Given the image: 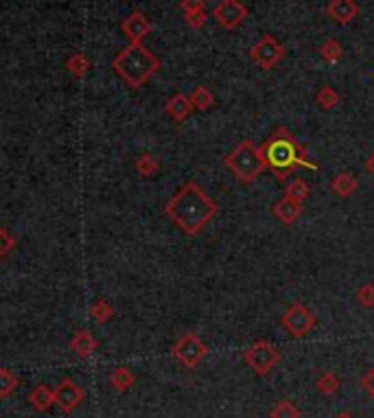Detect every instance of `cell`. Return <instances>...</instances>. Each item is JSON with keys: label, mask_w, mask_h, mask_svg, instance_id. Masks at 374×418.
Wrapping results in <instances>:
<instances>
[{"label": "cell", "mask_w": 374, "mask_h": 418, "mask_svg": "<svg viewBox=\"0 0 374 418\" xmlns=\"http://www.w3.org/2000/svg\"><path fill=\"white\" fill-rule=\"evenodd\" d=\"M217 210V202L195 180H188L165 206V215L188 237L200 234L215 220Z\"/></svg>", "instance_id": "obj_1"}, {"label": "cell", "mask_w": 374, "mask_h": 418, "mask_svg": "<svg viewBox=\"0 0 374 418\" xmlns=\"http://www.w3.org/2000/svg\"><path fill=\"white\" fill-rule=\"evenodd\" d=\"M263 156L267 162V169H272L278 180H284L298 167L319 171L317 162L309 158L305 144H300L287 127H278V130L263 142Z\"/></svg>", "instance_id": "obj_2"}, {"label": "cell", "mask_w": 374, "mask_h": 418, "mask_svg": "<svg viewBox=\"0 0 374 418\" xmlns=\"http://www.w3.org/2000/svg\"><path fill=\"white\" fill-rule=\"evenodd\" d=\"M112 68L125 83H130L132 88H140L158 72L160 58H155L145 44L130 42V46H125L112 60Z\"/></svg>", "instance_id": "obj_3"}, {"label": "cell", "mask_w": 374, "mask_h": 418, "mask_svg": "<svg viewBox=\"0 0 374 418\" xmlns=\"http://www.w3.org/2000/svg\"><path fill=\"white\" fill-rule=\"evenodd\" d=\"M223 165L239 182H243V184H252V182H256L258 175L267 169L263 147H258V144L249 138L241 140L237 147L226 156Z\"/></svg>", "instance_id": "obj_4"}, {"label": "cell", "mask_w": 374, "mask_h": 418, "mask_svg": "<svg viewBox=\"0 0 374 418\" xmlns=\"http://www.w3.org/2000/svg\"><path fill=\"white\" fill-rule=\"evenodd\" d=\"M243 359L256 375L263 377V375H270L280 363V351L276 344L267 342V339H258L245 351Z\"/></svg>", "instance_id": "obj_5"}, {"label": "cell", "mask_w": 374, "mask_h": 418, "mask_svg": "<svg viewBox=\"0 0 374 418\" xmlns=\"http://www.w3.org/2000/svg\"><path fill=\"white\" fill-rule=\"evenodd\" d=\"M280 324L287 329L293 337H305L309 335L315 326H317V318L311 309L305 302H293L287 311L282 314Z\"/></svg>", "instance_id": "obj_6"}, {"label": "cell", "mask_w": 374, "mask_h": 418, "mask_svg": "<svg viewBox=\"0 0 374 418\" xmlns=\"http://www.w3.org/2000/svg\"><path fill=\"white\" fill-rule=\"evenodd\" d=\"M206 353H208V346L195 333H184L171 349V355L188 370L198 368L200 361L206 357Z\"/></svg>", "instance_id": "obj_7"}, {"label": "cell", "mask_w": 374, "mask_h": 418, "mask_svg": "<svg viewBox=\"0 0 374 418\" xmlns=\"http://www.w3.org/2000/svg\"><path fill=\"white\" fill-rule=\"evenodd\" d=\"M249 58H252V62L263 68V70H272L282 58H284V46L280 42H276L274 35H263V38L249 48Z\"/></svg>", "instance_id": "obj_8"}, {"label": "cell", "mask_w": 374, "mask_h": 418, "mask_svg": "<svg viewBox=\"0 0 374 418\" xmlns=\"http://www.w3.org/2000/svg\"><path fill=\"white\" fill-rule=\"evenodd\" d=\"M247 7L241 0H221L212 9V18L223 27V29H237L245 18H247Z\"/></svg>", "instance_id": "obj_9"}, {"label": "cell", "mask_w": 374, "mask_h": 418, "mask_svg": "<svg viewBox=\"0 0 374 418\" xmlns=\"http://www.w3.org/2000/svg\"><path fill=\"white\" fill-rule=\"evenodd\" d=\"M85 398V392L75 384L73 379H62L55 386V405L62 414H70L79 407V403Z\"/></svg>", "instance_id": "obj_10"}, {"label": "cell", "mask_w": 374, "mask_h": 418, "mask_svg": "<svg viewBox=\"0 0 374 418\" xmlns=\"http://www.w3.org/2000/svg\"><path fill=\"white\" fill-rule=\"evenodd\" d=\"M123 33L127 35V40L132 44H142V40L147 38V35L153 31V25L149 22V18L140 11H132L125 20L120 22Z\"/></svg>", "instance_id": "obj_11"}, {"label": "cell", "mask_w": 374, "mask_h": 418, "mask_svg": "<svg viewBox=\"0 0 374 418\" xmlns=\"http://www.w3.org/2000/svg\"><path fill=\"white\" fill-rule=\"evenodd\" d=\"M326 15L337 25H348L359 15V5L357 0H331Z\"/></svg>", "instance_id": "obj_12"}, {"label": "cell", "mask_w": 374, "mask_h": 418, "mask_svg": "<svg viewBox=\"0 0 374 418\" xmlns=\"http://www.w3.org/2000/svg\"><path fill=\"white\" fill-rule=\"evenodd\" d=\"M193 107H195V105H193L191 97H186V95H182V93H175V95L167 101L165 110H167L169 119H173L175 123H182V121H186V119L191 116Z\"/></svg>", "instance_id": "obj_13"}, {"label": "cell", "mask_w": 374, "mask_h": 418, "mask_svg": "<svg viewBox=\"0 0 374 418\" xmlns=\"http://www.w3.org/2000/svg\"><path fill=\"white\" fill-rule=\"evenodd\" d=\"M272 213H274V217L278 222H282V224H293L298 217H300V213H302V204L300 202H296V199H291V197H287L284 195L282 199H278V202L274 204V208H272Z\"/></svg>", "instance_id": "obj_14"}, {"label": "cell", "mask_w": 374, "mask_h": 418, "mask_svg": "<svg viewBox=\"0 0 374 418\" xmlns=\"http://www.w3.org/2000/svg\"><path fill=\"white\" fill-rule=\"evenodd\" d=\"M328 187L335 195H340V197H350L357 193L359 189V180L354 177L352 173L348 171H342V173H337L331 182H328Z\"/></svg>", "instance_id": "obj_15"}, {"label": "cell", "mask_w": 374, "mask_h": 418, "mask_svg": "<svg viewBox=\"0 0 374 418\" xmlns=\"http://www.w3.org/2000/svg\"><path fill=\"white\" fill-rule=\"evenodd\" d=\"M70 349H73L79 357H90L99 349V342L90 331L81 329L73 335V339H70Z\"/></svg>", "instance_id": "obj_16"}, {"label": "cell", "mask_w": 374, "mask_h": 418, "mask_svg": "<svg viewBox=\"0 0 374 418\" xmlns=\"http://www.w3.org/2000/svg\"><path fill=\"white\" fill-rule=\"evenodd\" d=\"M29 401L38 412H44L50 405H55V390H50L46 384H40L29 392Z\"/></svg>", "instance_id": "obj_17"}, {"label": "cell", "mask_w": 374, "mask_h": 418, "mask_svg": "<svg viewBox=\"0 0 374 418\" xmlns=\"http://www.w3.org/2000/svg\"><path fill=\"white\" fill-rule=\"evenodd\" d=\"M66 68L73 77L81 79L88 75V70H90V58L83 55V53H75V55H70L66 62Z\"/></svg>", "instance_id": "obj_18"}, {"label": "cell", "mask_w": 374, "mask_h": 418, "mask_svg": "<svg viewBox=\"0 0 374 418\" xmlns=\"http://www.w3.org/2000/svg\"><path fill=\"white\" fill-rule=\"evenodd\" d=\"M110 384L116 392H125V390H130L134 386V372L130 368H114L112 375H110Z\"/></svg>", "instance_id": "obj_19"}, {"label": "cell", "mask_w": 374, "mask_h": 418, "mask_svg": "<svg viewBox=\"0 0 374 418\" xmlns=\"http://www.w3.org/2000/svg\"><path fill=\"white\" fill-rule=\"evenodd\" d=\"M315 101H317L319 107H322V110H333V107L340 105V93H337L333 86H322L317 90Z\"/></svg>", "instance_id": "obj_20"}, {"label": "cell", "mask_w": 374, "mask_h": 418, "mask_svg": "<svg viewBox=\"0 0 374 418\" xmlns=\"http://www.w3.org/2000/svg\"><path fill=\"white\" fill-rule=\"evenodd\" d=\"M319 55H322L328 64H335L344 58V46L340 44V40L328 38L322 42V46H319Z\"/></svg>", "instance_id": "obj_21"}, {"label": "cell", "mask_w": 374, "mask_h": 418, "mask_svg": "<svg viewBox=\"0 0 374 418\" xmlns=\"http://www.w3.org/2000/svg\"><path fill=\"white\" fill-rule=\"evenodd\" d=\"M284 195L287 197H291V199H296V202H305V199L311 195V189H309V184L302 177H293L287 187H284Z\"/></svg>", "instance_id": "obj_22"}, {"label": "cell", "mask_w": 374, "mask_h": 418, "mask_svg": "<svg viewBox=\"0 0 374 418\" xmlns=\"http://www.w3.org/2000/svg\"><path fill=\"white\" fill-rule=\"evenodd\" d=\"M134 169L142 175V177H153L160 169L158 160L151 156V154H140L136 160H134Z\"/></svg>", "instance_id": "obj_23"}, {"label": "cell", "mask_w": 374, "mask_h": 418, "mask_svg": "<svg viewBox=\"0 0 374 418\" xmlns=\"http://www.w3.org/2000/svg\"><path fill=\"white\" fill-rule=\"evenodd\" d=\"M191 101L195 105V110L206 112V110H210V107H212V103H215V97H212V93H210L206 86H198V88L193 90Z\"/></svg>", "instance_id": "obj_24"}, {"label": "cell", "mask_w": 374, "mask_h": 418, "mask_svg": "<svg viewBox=\"0 0 374 418\" xmlns=\"http://www.w3.org/2000/svg\"><path fill=\"white\" fill-rule=\"evenodd\" d=\"M90 314H92V318H95L99 324H105V322L112 320L114 309H112V304H110L108 300H105V298H97V300L92 302V306H90Z\"/></svg>", "instance_id": "obj_25"}, {"label": "cell", "mask_w": 374, "mask_h": 418, "mask_svg": "<svg viewBox=\"0 0 374 418\" xmlns=\"http://www.w3.org/2000/svg\"><path fill=\"white\" fill-rule=\"evenodd\" d=\"M270 418H300V410L293 401H289V398H282V401H278L272 407Z\"/></svg>", "instance_id": "obj_26"}, {"label": "cell", "mask_w": 374, "mask_h": 418, "mask_svg": "<svg viewBox=\"0 0 374 418\" xmlns=\"http://www.w3.org/2000/svg\"><path fill=\"white\" fill-rule=\"evenodd\" d=\"M317 390L322 392V394H335L337 390H340V386H342V381H340V377H337L335 372H322L317 377Z\"/></svg>", "instance_id": "obj_27"}, {"label": "cell", "mask_w": 374, "mask_h": 418, "mask_svg": "<svg viewBox=\"0 0 374 418\" xmlns=\"http://www.w3.org/2000/svg\"><path fill=\"white\" fill-rule=\"evenodd\" d=\"M18 384H20V379H18L9 368L0 370V396L7 398V396L18 388Z\"/></svg>", "instance_id": "obj_28"}, {"label": "cell", "mask_w": 374, "mask_h": 418, "mask_svg": "<svg viewBox=\"0 0 374 418\" xmlns=\"http://www.w3.org/2000/svg\"><path fill=\"white\" fill-rule=\"evenodd\" d=\"M354 298H357V302L366 309H372L374 306V285H361L357 292H354Z\"/></svg>", "instance_id": "obj_29"}, {"label": "cell", "mask_w": 374, "mask_h": 418, "mask_svg": "<svg viewBox=\"0 0 374 418\" xmlns=\"http://www.w3.org/2000/svg\"><path fill=\"white\" fill-rule=\"evenodd\" d=\"M0 239H3V248H0V257H7V254L18 245V239L9 232V228H0Z\"/></svg>", "instance_id": "obj_30"}, {"label": "cell", "mask_w": 374, "mask_h": 418, "mask_svg": "<svg viewBox=\"0 0 374 418\" xmlns=\"http://www.w3.org/2000/svg\"><path fill=\"white\" fill-rule=\"evenodd\" d=\"M184 18H186V25H188V27H193V29H202V27L206 25V20H208V13H206V9H202V11L184 13Z\"/></svg>", "instance_id": "obj_31"}, {"label": "cell", "mask_w": 374, "mask_h": 418, "mask_svg": "<svg viewBox=\"0 0 374 418\" xmlns=\"http://www.w3.org/2000/svg\"><path fill=\"white\" fill-rule=\"evenodd\" d=\"M180 7L184 13L202 11V9H206V0H180Z\"/></svg>", "instance_id": "obj_32"}, {"label": "cell", "mask_w": 374, "mask_h": 418, "mask_svg": "<svg viewBox=\"0 0 374 418\" xmlns=\"http://www.w3.org/2000/svg\"><path fill=\"white\" fill-rule=\"evenodd\" d=\"M361 386H363V390L374 398V368H372V370L361 379Z\"/></svg>", "instance_id": "obj_33"}, {"label": "cell", "mask_w": 374, "mask_h": 418, "mask_svg": "<svg viewBox=\"0 0 374 418\" xmlns=\"http://www.w3.org/2000/svg\"><path fill=\"white\" fill-rule=\"evenodd\" d=\"M366 171L374 177V151L368 156V160H366Z\"/></svg>", "instance_id": "obj_34"}, {"label": "cell", "mask_w": 374, "mask_h": 418, "mask_svg": "<svg viewBox=\"0 0 374 418\" xmlns=\"http://www.w3.org/2000/svg\"><path fill=\"white\" fill-rule=\"evenodd\" d=\"M335 418H354V416H352V414H348V412H340Z\"/></svg>", "instance_id": "obj_35"}]
</instances>
